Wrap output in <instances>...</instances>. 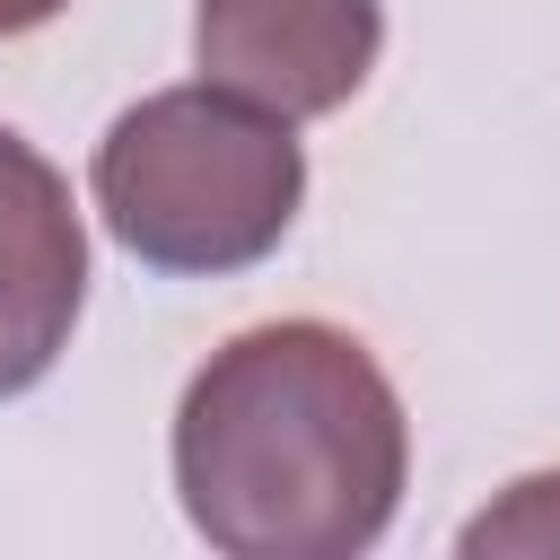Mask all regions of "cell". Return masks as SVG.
<instances>
[{
    "label": "cell",
    "instance_id": "obj_1",
    "mask_svg": "<svg viewBox=\"0 0 560 560\" xmlns=\"http://www.w3.org/2000/svg\"><path fill=\"white\" fill-rule=\"evenodd\" d=\"M402 481V394L324 315L219 341L175 402V499L228 560H350L394 525Z\"/></svg>",
    "mask_w": 560,
    "mask_h": 560
},
{
    "label": "cell",
    "instance_id": "obj_2",
    "mask_svg": "<svg viewBox=\"0 0 560 560\" xmlns=\"http://www.w3.org/2000/svg\"><path fill=\"white\" fill-rule=\"evenodd\" d=\"M88 184L131 262L175 280H219L262 262L298 228L306 149L289 114L192 79L122 105L96 140Z\"/></svg>",
    "mask_w": 560,
    "mask_h": 560
},
{
    "label": "cell",
    "instance_id": "obj_3",
    "mask_svg": "<svg viewBox=\"0 0 560 560\" xmlns=\"http://www.w3.org/2000/svg\"><path fill=\"white\" fill-rule=\"evenodd\" d=\"M376 52H385L376 0H201L192 9L201 79L289 122L341 114L368 88Z\"/></svg>",
    "mask_w": 560,
    "mask_h": 560
},
{
    "label": "cell",
    "instance_id": "obj_4",
    "mask_svg": "<svg viewBox=\"0 0 560 560\" xmlns=\"http://www.w3.org/2000/svg\"><path fill=\"white\" fill-rule=\"evenodd\" d=\"M88 306V228L61 166L0 122V402L44 385Z\"/></svg>",
    "mask_w": 560,
    "mask_h": 560
},
{
    "label": "cell",
    "instance_id": "obj_5",
    "mask_svg": "<svg viewBox=\"0 0 560 560\" xmlns=\"http://www.w3.org/2000/svg\"><path fill=\"white\" fill-rule=\"evenodd\" d=\"M464 560H560V472H525L508 481L464 534H455Z\"/></svg>",
    "mask_w": 560,
    "mask_h": 560
},
{
    "label": "cell",
    "instance_id": "obj_6",
    "mask_svg": "<svg viewBox=\"0 0 560 560\" xmlns=\"http://www.w3.org/2000/svg\"><path fill=\"white\" fill-rule=\"evenodd\" d=\"M61 9H70V0H0V44H9V35H35V26H52Z\"/></svg>",
    "mask_w": 560,
    "mask_h": 560
}]
</instances>
